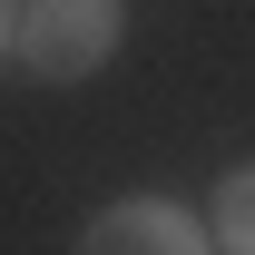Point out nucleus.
<instances>
[{
  "instance_id": "nucleus-1",
  "label": "nucleus",
  "mask_w": 255,
  "mask_h": 255,
  "mask_svg": "<svg viewBox=\"0 0 255 255\" xmlns=\"http://www.w3.org/2000/svg\"><path fill=\"white\" fill-rule=\"evenodd\" d=\"M128 39V0H30L20 10V69L49 89H79L118 59Z\"/></svg>"
},
{
  "instance_id": "nucleus-2",
  "label": "nucleus",
  "mask_w": 255,
  "mask_h": 255,
  "mask_svg": "<svg viewBox=\"0 0 255 255\" xmlns=\"http://www.w3.org/2000/svg\"><path fill=\"white\" fill-rule=\"evenodd\" d=\"M79 255H206V216H187L177 196H108L79 226Z\"/></svg>"
},
{
  "instance_id": "nucleus-3",
  "label": "nucleus",
  "mask_w": 255,
  "mask_h": 255,
  "mask_svg": "<svg viewBox=\"0 0 255 255\" xmlns=\"http://www.w3.org/2000/svg\"><path fill=\"white\" fill-rule=\"evenodd\" d=\"M206 226H216V255H255V167H226L216 177Z\"/></svg>"
},
{
  "instance_id": "nucleus-4",
  "label": "nucleus",
  "mask_w": 255,
  "mask_h": 255,
  "mask_svg": "<svg viewBox=\"0 0 255 255\" xmlns=\"http://www.w3.org/2000/svg\"><path fill=\"white\" fill-rule=\"evenodd\" d=\"M20 10L30 0H0V59H20Z\"/></svg>"
}]
</instances>
